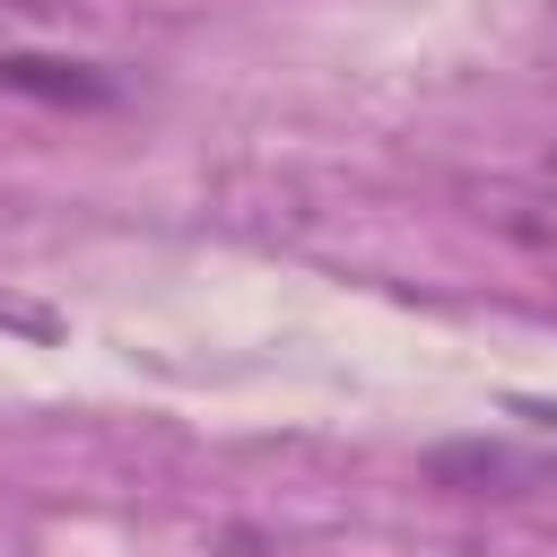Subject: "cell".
I'll return each instance as SVG.
<instances>
[{
  "instance_id": "cell-1",
  "label": "cell",
  "mask_w": 557,
  "mask_h": 557,
  "mask_svg": "<svg viewBox=\"0 0 557 557\" xmlns=\"http://www.w3.org/2000/svg\"><path fill=\"white\" fill-rule=\"evenodd\" d=\"M0 96H44V104H113V78L96 61H52V52H0Z\"/></svg>"
},
{
  "instance_id": "cell-3",
  "label": "cell",
  "mask_w": 557,
  "mask_h": 557,
  "mask_svg": "<svg viewBox=\"0 0 557 557\" xmlns=\"http://www.w3.org/2000/svg\"><path fill=\"white\" fill-rule=\"evenodd\" d=\"M61 9H70V0H0V35H9V26H52Z\"/></svg>"
},
{
  "instance_id": "cell-4",
  "label": "cell",
  "mask_w": 557,
  "mask_h": 557,
  "mask_svg": "<svg viewBox=\"0 0 557 557\" xmlns=\"http://www.w3.org/2000/svg\"><path fill=\"white\" fill-rule=\"evenodd\" d=\"M548 17H557V0H548Z\"/></svg>"
},
{
  "instance_id": "cell-2",
  "label": "cell",
  "mask_w": 557,
  "mask_h": 557,
  "mask_svg": "<svg viewBox=\"0 0 557 557\" xmlns=\"http://www.w3.org/2000/svg\"><path fill=\"white\" fill-rule=\"evenodd\" d=\"M435 479H540L522 453H505V444H444L435 461H426Z\"/></svg>"
}]
</instances>
